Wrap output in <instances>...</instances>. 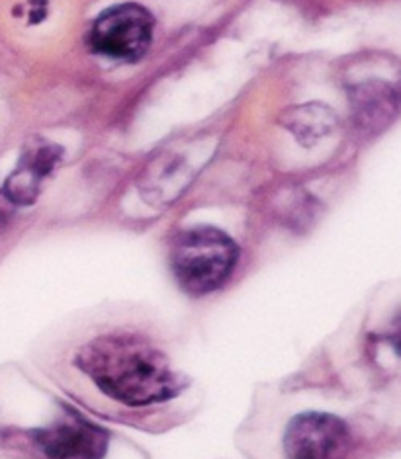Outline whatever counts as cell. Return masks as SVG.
Segmentation results:
<instances>
[{
    "mask_svg": "<svg viewBox=\"0 0 401 459\" xmlns=\"http://www.w3.org/2000/svg\"><path fill=\"white\" fill-rule=\"evenodd\" d=\"M104 395L129 407H147L177 397L184 379L145 336L110 333L92 338L74 358Z\"/></svg>",
    "mask_w": 401,
    "mask_h": 459,
    "instance_id": "obj_1",
    "label": "cell"
},
{
    "mask_svg": "<svg viewBox=\"0 0 401 459\" xmlns=\"http://www.w3.org/2000/svg\"><path fill=\"white\" fill-rule=\"evenodd\" d=\"M240 258L231 237L215 227H194L177 237L170 266L180 286L192 295H205L223 286Z\"/></svg>",
    "mask_w": 401,
    "mask_h": 459,
    "instance_id": "obj_2",
    "label": "cell"
},
{
    "mask_svg": "<svg viewBox=\"0 0 401 459\" xmlns=\"http://www.w3.org/2000/svg\"><path fill=\"white\" fill-rule=\"evenodd\" d=\"M155 20L147 8L126 3L104 10L91 28L92 51L116 61H137L153 39Z\"/></svg>",
    "mask_w": 401,
    "mask_h": 459,
    "instance_id": "obj_3",
    "label": "cell"
},
{
    "mask_svg": "<svg viewBox=\"0 0 401 459\" xmlns=\"http://www.w3.org/2000/svg\"><path fill=\"white\" fill-rule=\"evenodd\" d=\"M351 446L343 420L325 412H301L290 420L284 434L288 459H341Z\"/></svg>",
    "mask_w": 401,
    "mask_h": 459,
    "instance_id": "obj_4",
    "label": "cell"
},
{
    "mask_svg": "<svg viewBox=\"0 0 401 459\" xmlns=\"http://www.w3.org/2000/svg\"><path fill=\"white\" fill-rule=\"evenodd\" d=\"M30 436L48 459H104L108 452V434L77 414H69Z\"/></svg>",
    "mask_w": 401,
    "mask_h": 459,
    "instance_id": "obj_5",
    "label": "cell"
},
{
    "mask_svg": "<svg viewBox=\"0 0 401 459\" xmlns=\"http://www.w3.org/2000/svg\"><path fill=\"white\" fill-rule=\"evenodd\" d=\"M63 159V147L48 141H34L22 155L18 167L4 182V195L16 205H31L39 195L41 182L56 170Z\"/></svg>",
    "mask_w": 401,
    "mask_h": 459,
    "instance_id": "obj_6",
    "label": "cell"
},
{
    "mask_svg": "<svg viewBox=\"0 0 401 459\" xmlns=\"http://www.w3.org/2000/svg\"><path fill=\"white\" fill-rule=\"evenodd\" d=\"M353 117L359 127L376 131L397 114V92L384 82H366L353 91Z\"/></svg>",
    "mask_w": 401,
    "mask_h": 459,
    "instance_id": "obj_7",
    "label": "cell"
},
{
    "mask_svg": "<svg viewBox=\"0 0 401 459\" xmlns=\"http://www.w3.org/2000/svg\"><path fill=\"white\" fill-rule=\"evenodd\" d=\"M280 124L284 126L301 145H313L318 143L319 139L333 134L335 127L339 124V119L329 106L311 102L288 108V110L280 116Z\"/></svg>",
    "mask_w": 401,
    "mask_h": 459,
    "instance_id": "obj_8",
    "label": "cell"
}]
</instances>
